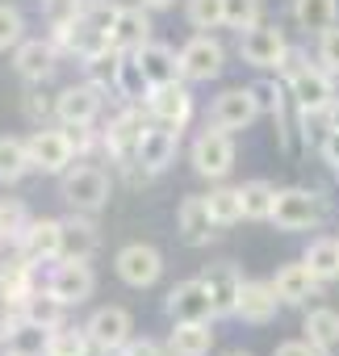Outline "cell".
<instances>
[{
    "label": "cell",
    "instance_id": "49",
    "mask_svg": "<svg viewBox=\"0 0 339 356\" xmlns=\"http://www.w3.org/2000/svg\"><path fill=\"white\" fill-rule=\"evenodd\" d=\"M67 134H72V143H76V155L92 151V143H97V130H92V126H67Z\"/></svg>",
    "mask_w": 339,
    "mask_h": 356
},
{
    "label": "cell",
    "instance_id": "6",
    "mask_svg": "<svg viewBox=\"0 0 339 356\" xmlns=\"http://www.w3.org/2000/svg\"><path fill=\"white\" fill-rule=\"evenodd\" d=\"M176 147H181V130L176 126H163V122H147L142 130V143H138V155H134V176H159L172 168L176 159Z\"/></svg>",
    "mask_w": 339,
    "mask_h": 356
},
{
    "label": "cell",
    "instance_id": "37",
    "mask_svg": "<svg viewBox=\"0 0 339 356\" xmlns=\"http://www.w3.org/2000/svg\"><path fill=\"white\" fill-rule=\"evenodd\" d=\"M30 227V210L22 197H0V243H22Z\"/></svg>",
    "mask_w": 339,
    "mask_h": 356
},
{
    "label": "cell",
    "instance_id": "19",
    "mask_svg": "<svg viewBox=\"0 0 339 356\" xmlns=\"http://www.w3.org/2000/svg\"><path fill=\"white\" fill-rule=\"evenodd\" d=\"M134 59H138V67H142V76H147V84H151V88L185 80L181 51H176V47H167V42H147L142 51H134Z\"/></svg>",
    "mask_w": 339,
    "mask_h": 356
},
{
    "label": "cell",
    "instance_id": "34",
    "mask_svg": "<svg viewBox=\"0 0 339 356\" xmlns=\"http://www.w3.org/2000/svg\"><path fill=\"white\" fill-rule=\"evenodd\" d=\"M206 202H210V214H214V222H218V227H235V222H243V218H247V214H243V197H239V189L218 185V189H210V193H206Z\"/></svg>",
    "mask_w": 339,
    "mask_h": 356
},
{
    "label": "cell",
    "instance_id": "22",
    "mask_svg": "<svg viewBox=\"0 0 339 356\" xmlns=\"http://www.w3.org/2000/svg\"><path fill=\"white\" fill-rule=\"evenodd\" d=\"M55 55H59L55 42L26 38V42L13 51V67H17V76H22L26 84H42V80H51V72H55Z\"/></svg>",
    "mask_w": 339,
    "mask_h": 356
},
{
    "label": "cell",
    "instance_id": "28",
    "mask_svg": "<svg viewBox=\"0 0 339 356\" xmlns=\"http://www.w3.org/2000/svg\"><path fill=\"white\" fill-rule=\"evenodd\" d=\"M301 260L310 264V273H314L322 285H326V281H339V239H335V235L310 239L306 252H301Z\"/></svg>",
    "mask_w": 339,
    "mask_h": 356
},
{
    "label": "cell",
    "instance_id": "35",
    "mask_svg": "<svg viewBox=\"0 0 339 356\" xmlns=\"http://www.w3.org/2000/svg\"><path fill=\"white\" fill-rule=\"evenodd\" d=\"M26 318H34V323H42V327H63L67 306H63L51 289H34V293L26 298Z\"/></svg>",
    "mask_w": 339,
    "mask_h": 356
},
{
    "label": "cell",
    "instance_id": "36",
    "mask_svg": "<svg viewBox=\"0 0 339 356\" xmlns=\"http://www.w3.org/2000/svg\"><path fill=\"white\" fill-rule=\"evenodd\" d=\"M97 348H92V339H88V331L84 327H55L51 331V348H47V356H92Z\"/></svg>",
    "mask_w": 339,
    "mask_h": 356
},
{
    "label": "cell",
    "instance_id": "1",
    "mask_svg": "<svg viewBox=\"0 0 339 356\" xmlns=\"http://www.w3.org/2000/svg\"><path fill=\"white\" fill-rule=\"evenodd\" d=\"M281 72H285L289 97H293V105H297L301 118H322L331 109V101L339 97L335 92V76L322 63H310L306 51H289V59H285Z\"/></svg>",
    "mask_w": 339,
    "mask_h": 356
},
{
    "label": "cell",
    "instance_id": "42",
    "mask_svg": "<svg viewBox=\"0 0 339 356\" xmlns=\"http://www.w3.org/2000/svg\"><path fill=\"white\" fill-rule=\"evenodd\" d=\"M22 318H26V302H17V298H9V293H0V343H5V339L17 331Z\"/></svg>",
    "mask_w": 339,
    "mask_h": 356
},
{
    "label": "cell",
    "instance_id": "5",
    "mask_svg": "<svg viewBox=\"0 0 339 356\" xmlns=\"http://www.w3.org/2000/svg\"><path fill=\"white\" fill-rule=\"evenodd\" d=\"M193 172L201 181H226L231 168H235V138L231 130H218V126H206L197 138H193Z\"/></svg>",
    "mask_w": 339,
    "mask_h": 356
},
{
    "label": "cell",
    "instance_id": "48",
    "mask_svg": "<svg viewBox=\"0 0 339 356\" xmlns=\"http://www.w3.org/2000/svg\"><path fill=\"white\" fill-rule=\"evenodd\" d=\"M26 113H30L34 122H47V113H55V105L42 101V92H26Z\"/></svg>",
    "mask_w": 339,
    "mask_h": 356
},
{
    "label": "cell",
    "instance_id": "47",
    "mask_svg": "<svg viewBox=\"0 0 339 356\" xmlns=\"http://www.w3.org/2000/svg\"><path fill=\"white\" fill-rule=\"evenodd\" d=\"M272 356H326L322 348H314L310 339H285V343H276V352Z\"/></svg>",
    "mask_w": 339,
    "mask_h": 356
},
{
    "label": "cell",
    "instance_id": "26",
    "mask_svg": "<svg viewBox=\"0 0 339 356\" xmlns=\"http://www.w3.org/2000/svg\"><path fill=\"white\" fill-rule=\"evenodd\" d=\"M214 327L210 323H172L167 331V356H210Z\"/></svg>",
    "mask_w": 339,
    "mask_h": 356
},
{
    "label": "cell",
    "instance_id": "13",
    "mask_svg": "<svg viewBox=\"0 0 339 356\" xmlns=\"http://www.w3.org/2000/svg\"><path fill=\"white\" fill-rule=\"evenodd\" d=\"M113 268H117V277H122L130 289H151V285L163 277V256H159V248H151V243H126V248L113 256Z\"/></svg>",
    "mask_w": 339,
    "mask_h": 356
},
{
    "label": "cell",
    "instance_id": "30",
    "mask_svg": "<svg viewBox=\"0 0 339 356\" xmlns=\"http://www.w3.org/2000/svg\"><path fill=\"white\" fill-rule=\"evenodd\" d=\"M26 172H34L30 143H26V138L5 134V138H0V185H17Z\"/></svg>",
    "mask_w": 339,
    "mask_h": 356
},
{
    "label": "cell",
    "instance_id": "40",
    "mask_svg": "<svg viewBox=\"0 0 339 356\" xmlns=\"http://www.w3.org/2000/svg\"><path fill=\"white\" fill-rule=\"evenodd\" d=\"M26 42V17L17 5H0V51H17Z\"/></svg>",
    "mask_w": 339,
    "mask_h": 356
},
{
    "label": "cell",
    "instance_id": "32",
    "mask_svg": "<svg viewBox=\"0 0 339 356\" xmlns=\"http://www.w3.org/2000/svg\"><path fill=\"white\" fill-rule=\"evenodd\" d=\"M113 92H117L126 105H138V101L151 97V84H147V76H142V67H138L134 55H122V63H117V80H113Z\"/></svg>",
    "mask_w": 339,
    "mask_h": 356
},
{
    "label": "cell",
    "instance_id": "3",
    "mask_svg": "<svg viewBox=\"0 0 339 356\" xmlns=\"http://www.w3.org/2000/svg\"><path fill=\"white\" fill-rule=\"evenodd\" d=\"M59 193H63V202H67L72 210L92 214V210H101V206L109 202L113 181H109V172L97 168V163H72V168L59 176Z\"/></svg>",
    "mask_w": 339,
    "mask_h": 356
},
{
    "label": "cell",
    "instance_id": "12",
    "mask_svg": "<svg viewBox=\"0 0 339 356\" xmlns=\"http://www.w3.org/2000/svg\"><path fill=\"white\" fill-rule=\"evenodd\" d=\"M101 105H105V88L84 80V84H67L59 97H55V118L59 126H92L101 118Z\"/></svg>",
    "mask_w": 339,
    "mask_h": 356
},
{
    "label": "cell",
    "instance_id": "51",
    "mask_svg": "<svg viewBox=\"0 0 339 356\" xmlns=\"http://www.w3.org/2000/svg\"><path fill=\"white\" fill-rule=\"evenodd\" d=\"M138 5H142V9H172L176 0H138Z\"/></svg>",
    "mask_w": 339,
    "mask_h": 356
},
{
    "label": "cell",
    "instance_id": "9",
    "mask_svg": "<svg viewBox=\"0 0 339 356\" xmlns=\"http://www.w3.org/2000/svg\"><path fill=\"white\" fill-rule=\"evenodd\" d=\"M47 289L63 302V306H80L92 298L97 289V273L88 268V260H72V256H59L47 273Z\"/></svg>",
    "mask_w": 339,
    "mask_h": 356
},
{
    "label": "cell",
    "instance_id": "31",
    "mask_svg": "<svg viewBox=\"0 0 339 356\" xmlns=\"http://www.w3.org/2000/svg\"><path fill=\"white\" fill-rule=\"evenodd\" d=\"M51 331H55V327H42V323H34V318H22L17 331L5 339V348L17 352V356H47V348H51Z\"/></svg>",
    "mask_w": 339,
    "mask_h": 356
},
{
    "label": "cell",
    "instance_id": "16",
    "mask_svg": "<svg viewBox=\"0 0 339 356\" xmlns=\"http://www.w3.org/2000/svg\"><path fill=\"white\" fill-rule=\"evenodd\" d=\"M17 252L30 260V264H51L63 256V218H30Z\"/></svg>",
    "mask_w": 339,
    "mask_h": 356
},
{
    "label": "cell",
    "instance_id": "38",
    "mask_svg": "<svg viewBox=\"0 0 339 356\" xmlns=\"http://www.w3.org/2000/svg\"><path fill=\"white\" fill-rule=\"evenodd\" d=\"M260 22H264V0H226V17H222L226 30L243 34V30H251Z\"/></svg>",
    "mask_w": 339,
    "mask_h": 356
},
{
    "label": "cell",
    "instance_id": "29",
    "mask_svg": "<svg viewBox=\"0 0 339 356\" xmlns=\"http://www.w3.org/2000/svg\"><path fill=\"white\" fill-rule=\"evenodd\" d=\"M293 22L306 34H322L339 26V0H293Z\"/></svg>",
    "mask_w": 339,
    "mask_h": 356
},
{
    "label": "cell",
    "instance_id": "41",
    "mask_svg": "<svg viewBox=\"0 0 339 356\" xmlns=\"http://www.w3.org/2000/svg\"><path fill=\"white\" fill-rule=\"evenodd\" d=\"M117 13H122V5H113V0H84V9H80V17L101 34H113Z\"/></svg>",
    "mask_w": 339,
    "mask_h": 356
},
{
    "label": "cell",
    "instance_id": "52",
    "mask_svg": "<svg viewBox=\"0 0 339 356\" xmlns=\"http://www.w3.org/2000/svg\"><path fill=\"white\" fill-rule=\"evenodd\" d=\"M222 356H251V352H239V348H235V352H222Z\"/></svg>",
    "mask_w": 339,
    "mask_h": 356
},
{
    "label": "cell",
    "instance_id": "14",
    "mask_svg": "<svg viewBox=\"0 0 339 356\" xmlns=\"http://www.w3.org/2000/svg\"><path fill=\"white\" fill-rule=\"evenodd\" d=\"M142 130H147V122H142V113L134 109V105H126L105 130H101V147H105V155H113L117 163H134V155H138V143H142Z\"/></svg>",
    "mask_w": 339,
    "mask_h": 356
},
{
    "label": "cell",
    "instance_id": "4",
    "mask_svg": "<svg viewBox=\"0 0 339 356\" xmlns=\"http://www.w3.org/2000/svg\"><path fill=\"white\" fill-rule=\"evenodd\" d=\"M289 42H285V30L276 22H260L251 30L239 34V59L256 72H281L285 59H289Z\"/></svg>",
    "mask_w": 339,
    "mask_h": 356
},
{
    "label": "cell",
    "instance_id": "10",
    "mask_svg": "<svg viewBox=\"0 0 339 356\" xmlns=\"http://www.w3.org/2000/svg\"><path fill=\"white\" fill-rule=\"evenodd\" d=\"M181 67H185V80L189 84H210V80H218L222 76V67H226V51H222V42L214 38V34H193L185 47H181Z\"/></svg>",
    "mask_w": 339,
    "mask_h": 356
},
{
    "label": "cell",
    "instance_id": "23",
    "mask_svg": "<svg viewBox=\"0 0 339 356\" xmlns=\"http://www.w3.org/2000/svg\"><path fill=\"white\" fill-rule=\"evenodd\" d=\"M272 285H276V293H281V302H285V306H306V302L322 289V281L310 273V264H306V260L281 264V268H276V277H272Z\"/></svg>",
    "mask_w": 339,
    "mask_h": 356
},
{
    "label": "cell",
    "instance_id": "21",
    "mask_svg": "<svg viewBox=\"0 0 339 356\" xmlns=\"http://www.w3.org/2000/svg\"><path fill=\"white\" fill-rule=\"evenodd\" d=\"M109 42H113V51H122V55L142 51V47L151 42V17H147V9H142V5H122Z\"/></svg>",
    "mask_w": 339,
    "mask_h": 356
},
{
    "label": "cell",
    "instance_id": "2",
    "mask_svg": "<svg viewBox=\"0 0 339 356\" xmlns=\"http://www.w3.org/2000/svg\"><path fill=\"white\" fill-rule=\"evenodd\" d=\"M272 222L276 231H314L326 222V197L306 189V185H293V189H276V206H272Z\"/></svg>",
    "mask_w": 339,
    "mask_h": 356
},
{
    "label": "cell",
    "instance_id": "43",
    "mask_svg": "<svg viewBox=\"0 0 339 356\" xmlns=\"http://www.w3.org/2000/svg\"><path fill=\"white\" fill-rule=\"evenodd\" d=\"M318 63L331 76H339V26H331V30L318 34Z\"/></svg>",
    "mask_w": 339,
    "mask_h": 356
},
{
    "label": "cell",
    "instance_id": "46",
    "mask_svg": "<svg viewBox=\"0 0 339 356\" xmlns=\"http://www.w3.org/2000/svg\"><path fill=\"white\" fill-rule=\"evenodd\" d=\"M117 356H167V343H155V339H130Z\"/></svg>",
    "mask_w": 339,
    "mask_h": 356
},
{
    "label": "cell",
    "instance_id": "53",
    "mask_svg": "<svg viewBox=\"0 0 339 356\" xmlns=\"http://www.w3.org/2000/svg\"><path fill=\"white\" fill-rule=\"evenodd\" d=\"M0 356H17V352H9V348H5V352H0Z\"/></svg>",
    "mask_w": 339,
    "mask_h": 356
},
{
    "label": "cell",
    "instance_id": "33",
    "mask_svg": "<svg viewBox=\"0 0 339 356\" xmlns=\"http://www.w3.org/2000/svg\"><path fill=\"white\" fill-rule=\"evenodd\" d=\"M239 197H243V214L251 222H272V206H276V189L268 181H247L239 185Z\"/></svg>",
    "mask_w": 339,
    "mask_h": 356
},
{
    "label": "cell",
    "instance_id": "50",
    "mask_svg": "<svg viewBox=\"0 0 339 356\" xmlns=\"http://www.w3.org/2000/svg\"><path fill=\"white\" fill-rule=\"evenodd\" d=\"M322 122H326V130H339V97L331 101V109L322 113Z\"/></svg>",
    "mask_w": 339,
    "mask_h": 356
},
{
    "label": "cell",
    "instance_id": "24",
    "mask_svg": "<svg viewBox=\"0 0 339 356\" xmlns=\"http://www.w3.org/2000/svg\"><path fill=\"white\" fill-rule=\"evenodd\" d=\"M281 306H285V302H281V293H276L272 281H243V293H239V318H243V323L264 327V323L276 318Z\"/></svg>",
    "mask_w": 339,
    "mask_h": 356
},
{
    "label": "cell",
    "instance_id": "15",
    "mask_svg": "<svg viewBox=\"0 0 339 356\" xmlns=\"http://www.w3.org/2000/svg\"><path fill=\"white\" fill-rule=\"evenodd\" d=\"M256 118H260V101H256L251 84L247 88H226L210 105V126H218V130H247Z\"/></svg>",
    "mask_w": 339,
    "mask_h": 356
},
{
    "label": "cell",
    "instance_id": "8",
    "mask_svg": "<svg viewBox=\"0 0 339 356\" xmlns=\"http://www.w3.org/2000/svg\"><path fill=\"white\" fill-rule=\"evenodd\" d=\"M30 159H34V172H47V176H63L76 159V143L67 134V126H38L30 138Z\"/></svg>",
    "mask_w": 339,
    "mask_h": 356
},
{
    "label": "cell",
    "instance_id": "27",
    "mask_svg": "<svg viewBox=\"0 0 339 356\" xmlns=\"http://www.w3.org/2000/svg\"><path fill=\"white\" fill-rule=\"evenodd\" d=\"M301 331H306V339H310L314 348H322L326 356H339V310H331V306L306 310Z\"/></svg>",
    "mask_w": 339,
    "mask_h": 356
},
{
    "label": "cell",
    "instance_id": "25",
    "mask_svg": "<svg viewBox=\"0 0 339 356\" xmlns=\"http://www.w3.org/2000/svg\"><path fill=\"white\" fill-rule=\"evenodd\" d=\"M101 248V235H97V222L84 214V210H72L63 218V256L72 260H92Z\"/></svg>",
    "mask_w": 339,
    "mask_h": 356
},
{
    "label": "cell",
    "instance_id": "20",
    "mask_svg": "<svg viewBox=\"0 0 339 356\" xmlns=\"http://www.w3.org/2000/svg\"><path fill=\"white\" fill-rule=\"evenodd\" d=\"M176 227H181V239H185L189 248H206V243H214V235H218V222H214V214H210V202L197 197V193L181 202Z\"/></svg>",
    "mask_w": 339,
    "mask_h": 356
},
{
    "label": "cell",
    "instance_id": "7",
    "mask_svg": "<svg viewBox=\"0 0 339 356\" xmlns=\"http://www.w3.org/2000/svg\"><path fill=\"white\" fill-rule=\"evenodd\" d=\"M163 310H167V318H172V323H214V318H218L214 293H210V285H206L201 277L181 281V285L167 289Z\"/></svg>",
    "mask_w": 339,
    "mask_h": 356
},
{
    "label": "cell",
    "instance_id": "45",
    "mask_svg": "<svg viewBox=\"0 0 339 356\" xmlns=\"http://www.w3.org/2000/svg\"><path fill=\"white\" fill-rule=\"evenodd\" d=\"M318 155H322V163L339 176V130H326L322 134V143H318Z\"/></svg>",
    "mask_w": 339,
    "mask_h": 356
},
{
    "label": "cell",
    "instance_id": "44",
    "mask_svg": "<svg viewBox=\"0 0 339 356\" xmlns=\"http://www.w3.org/2000/svg\"><path fill=\"white\" fill-rule=\"evenodd\" d=\"M42 9H47V22L59 26V22H72L84 9V0H42Z\"/></svg>",
    "mask_w": 339,
    "mask_h": 356
},
{
    "label": "cell",
    "instance_id": "39",
    "mask_svg": "<svg viewBox=\"0 0 339 356\" xmlns=\"http://www.w3.org/2000/svg\"><path fill=\"white\" fill-rule=\"evenodd\" d=\"M185 17L193 30H218L226 17V0H185Z\"/></svg>",
    "mask_w": 339,
    "mask_h": 356
},
{
    "label": "cell",
    "instance_id": "17",
    "mask_svg": "<svg viewBox=\"0 0 339 356\" xmlns=\"http://www.w3.org/2000/svg\"><path fill=\"white\" fill-rule=\"evenodd\" d=\"M147 113H151V122H163V126H176V130H181V126L193 118V97H189L185 80L151 88V97H147Z\"/></svg>",
    "mask_w": 339,
    "mask_h": 356
},
{
    "label": "cell",
    "instance_id": "18",
    "mask_svg": "<svg viewBox=\"0 0 339 356\" xmlns=\"http://www.w3.org/2000/svg\"><path fill=\"white\" fill-rule=\"evenodd\" d=\"M201 281L210 285L214 293V306H218V318H239V293H243V277L231 260L222 264H206L201 268Z\"/></svg>",
    "mask_w": 339,
    "mask_h": 356
},
{
    "label": "cell",
    "instance_id": "11",
    "mask_svg": "<svg viewBox=\"0 0 339 356\" xmlns=\"http://www.w3.org/2000/svg\"><path fill=\"white\" fill-rule=\"evenodd\" d=\"M84 331H88V339H92V348L101 352V356H117L134 335V318H130V310H122V306H101V310H92L88 314V323H84Z\"/></svg>",
    "mask_w": 339,
    "mask_h": 356
}]
</instances>
